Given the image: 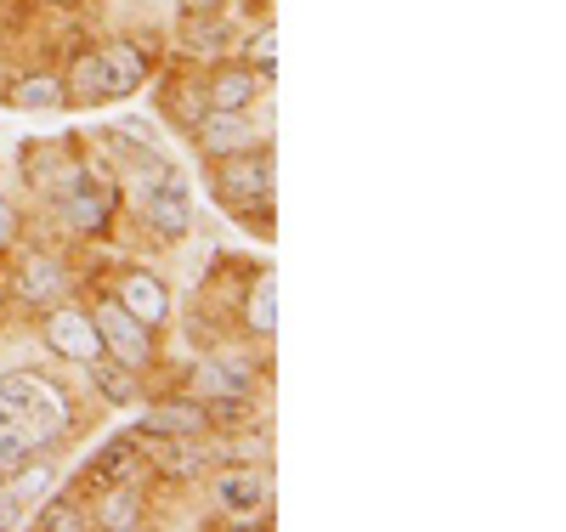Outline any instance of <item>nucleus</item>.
Here are the masks:
<instances>
[{"label": "nucleus", "mask_w": 566, "mask_h": 532, "mask_svg": "<svg viewBox=\"0 0 566 532\" xmlns=\"http://www.w3.org/2000/svg\"><path fill=\"white\" fill-rule=\"evenodd\" d=\"M0 414L18 419V425H34V430H69V397L57 385H45L40 374H7L0 379Z\"/></svg>", "instance_id": "f257e3e1"}, {"label": "nucleus", "mask_w": 566, "mask_h": 532, "mask_svg": "<svg viewBox=\"0 0 566 532\" xmlns=\"http://www.w3.org/2000/svg\"><path fill=\"white\" fill-rule=\"evenodd\" d=\"M142 74H148V63H142L136 45H108L103 58L80 63V91L85 96H125L142 85Z\"/></svg>", "instance_id": "f03ea898"}, {"label": "nucleus", "mask_w": 566, "mask_h": 532, "mask_svg": "<svg viewBox=\"0 0 566 532\" xmlns=\"http://www.w3.org/2000/svg\"><path fill=\"white\" fill-rule=\"evenodd\" d=\"M216 192H221L227 210L261 205L266 192H272V165H266V154H239V159H232V165L216 176Z\"/></svg>", "instance_id": "7ed1b4c3"}, {"label": "nucleus", "mask_w": 566, "mask_h": 532, "mask_svg": "<svg viewBox=\"0 0 566 532\" xmlns=\"http://www.w3.org/2000/svg\"><path fill=\"white\" fill-rule=\"evenodd\" d=\"M142 210H148V221L165 232V238H181L187 221H193V210H187V181L176 170H159V181L142 192Z\"/></svg>", "instance_id": "20e7f679"}, {"label": "nucleus", "mask_w": 566, "mask_h": 532, "mask_svg": "<svg viewBox=\"0 0 566 532\" xmlns=\"http://www.w3.org/2000/svg\"><path fill=\"white\" fill-rule=\"evenodd\" d=\"M97 334H103V352H114L119 363H148V323H136L119 301L97 312Z\"/></svg>", "instance_id": "39448f33"}, {"label": "nucleus", "mask_w": 566, "mask_h": 532, "mask_svg": "<svg viewBox=\"0 0 566 532\" xmlns=\"http://www.w3.org/2000/svg\"><path fill=\"white\" fill-rule=\"evenodd\" d=\"M45 341H52L63 357H74V363H97V357H103L97 323L80 317V312H52V323H45Z\"/></svg>", "instance_id": "423d86ee"}, {"label": "nucleus", "mask_w": 566, "mask_h": 532, "mask_svg": "<svg viewBox=\"0 0 566 532\" xmlns=\"http://www.w3.org/2000/svg\"><path fill=\"white\" fill-rule=\"evenodd\" d=\"M119 306L136 317V323H165L170 317V301H165V289H159V278H148V272H130L125 283H119Z\"/></svg>", "instance_id": "0eeeda50"}, {"label": "nucleus", "mask_w": 566, "mask_h": 532, "mask_svg": "<svg viewBox=\"0 0 566 532\" xmlns=\"http://www.w3.org/2000/svg\"><path fill=\"white\" fill-rule=\"evenodd\" d=\"M199 142L210 154H227V148H250L255 131H250L244 108H210V119H199Z\"/></svg>", "instance_id": "6e6552de"}, {"label": "nucleus", "mask_w": 566, "mask_h": 532, "mask_svg": "<svg viewBox=\"0 0 566 532\" xmlns=\"http://www.w3.org/2000/svg\"><path fill=\"white\" fill-rule=\"evenodd\" d=\"M261 499H266V481H261L255 470H227V476H221V504H227V510L255 515Z\"/></svg>", "instance_id": "1a4fd4ad"}, {"label": "nucleus", "mask_w": 566, "mask_h": 532, "mask_svg": "<svg viewBox=\"0 0 566 532\" xmlns=\"http://www.w3.org/2000/svg\"><path fill=\"white\" fill-rule=\"evenodd\" d=\"M255 74L250 69H216L210 74V108H250Z\"/></svg>", "instance_id": "9d476101"}, {"label": "nucleus", "mask_w": 566, "mask_h": 532, "mask_svg": "<svg viewBox=\"0 0 566 532\" xmlns=\"http://www.w3.org/2000/svg\"><path fill=\"white\" fill-rule=\"evenodd\" d=\"M199 425H205V408H187V403H165L148 414V430H159V437H193Z\"/></svg>", "instance_id": "9b49d317"}, {"label": "nucleus", "mask_w": 566, "mask_h": 532, "mask_svg": "<svg viewBox=\"0 0 566 532\" xmlns=\"http://www.w3.org/2000/svg\"><path fill=\"white\" fill-rule=\"evenodd\" d=\"M12 103H18V108H57V103H63V85H57L52 74H34V80H23V85L12 91Z\"/></svg>", "instance_id": "f8f14e48"}, {"label": "nucleus", "mask_w": 566, "mask_h": 532, "mask_svg": "<svg viewBox=\"0 0 566 532\" xmlns=\"http://www.w3.org/2000/svg\"><path fill=\"white\" fill-rule=\"evenodd\" d=\"M97 363H103V357H97ZM97 385H103L108 403H136V379L125 374V363H103V368H97Z\"/></svg>", "instance_id": "ddd939ff"}, {"label": "nucleus", "mask_w": 566, "mask_h": 532, "mask_svg": "<svg viewBox=\"0 0 566 532\" xmlns=\"http://www.w3.org/2000/svg\"><path fill=\"white\" fill-rule=\"evenodd\" d=\"M250 328L255 334H272L277 328V295H272V283H255L250 289Z\"/></svg>", "instance_id": "4468645a"}, {"label": "nucleus", "mask_w": 566, "mask_h": 532, "mask_svg": "<svg viewBox=\"0 0 566 532\" xmlns=\"http://www.w3.org/2000/svg\"><path fill=\"white\" fill-rule=\"evenodd\" d=\"M23 283H29V295H34V301H52V295H63V272H57L52 261H29Z\"/></svg>", "instance_id": "2eb2a0df"}, {"label": "nucleus", "mask_w": 566, "mask_h": 532, "mask_svg": "<svg viewBox=\"0 0 566 532\" xmlns=\"http://www.w3.org/2000/svg\"><path fill=\"white\" fill-rule=\"evenodd\" d=\"M69 210H74V221L80 227H103V187H74V199H69Z\"/></svg>", "instance_id": "dca6fc26"}, {"label": "nucleus", "mask_w": 566, "mask_h": 532, "mask_svg": "<svg viewBox=\"0 0 566 532\" xmlns=\"http://www.w3.org/2000/svg\"><path fill=\"white\" fill-rule=\"evenodd\" d=\"M40 526H52V532H80V526H91V521H85L69 499H57V504H45V510H40Z\"/></svg>", "instance_id": "f3484780"}, {"label": "nucleus", "mask_w": 566, "mask_h": 532, "mask_svg": "<svg viewBox=\"0 0 566 532\" xmlns=\"http://www.w3.org/2000/svg\"><path fill=\"white\" fill-rule=\"evenodd\" d=\"M272 63H277V34L261 29V34L250 40V69H255V74H272Z\"/></svg>", "instance_id": "a211bd4d"}, {"label": "nucleus", "mask_w": 566, "mask_h": 532, "mask_svg": "<svg viewBox=\"0 0 566 532\" xmlns=\"http://www.w3.org/2000/svg\"><path fill=\"white\" fill-rule=\"evenodd\" d=\"M227 40H232V23L210 12V23H205V29L193 34V52H216V45H227Z\"/></svg>", "instance_id": "6ab92c4d"}, {"label": "nucleus", "mask_w": 566, "mask_h": 532, "mask_svg": "<svg viewBox=\"0 0 566 532\" xmlns=\"http://www.w3.org/2000/svg\"><path fill=\"white\" fill-rule=\"evenodd\" d=\"M205 385L221 397H244V374H227V368H205Z\"/></svg>", "instance_id": "aec40b11"}, {"label": "nucleus", "mask_w": 566, "mask_h": 532, "mask_svg": "<svg viewBox=\"0 0 566 532\" xmlns=\"http://www.w3.org/2000/svg\"><path fill=\"white\" fill-rule=\"evenodd\" d=\"M97 470H103L108 481H119V476L130 470V448H125V442H114V448H103V459H97Z\"/></svg>", "instance_id": "412c9836"}, {"label": "nucleus", "mask_w": 566, "mask_h": 532, "mask_svg": "<svg viewBox=\"0 0 566 532\" xmlns=\"http://www.w3.org/2000/svg\"><path fill=\"white\" fill-rule=\"evenodd\" d=\"M136 521H142V510H136L130 499H114V504H108V526H136Z\"/></svg>", "instance_id": "4be33fe9"}, {"label": "nucleus", "mask_w": 566, "mask_h": 532, "mask_svg": "<svg viewBox=\"0 0 566 532\" xmlns=\"http://www.w3.org/2000/svg\"><path fill=\"white\" fill-rule=\"evenodd\" d=\"M181 7H187V12H193V18H210V12L221 7V0H181Z\"/></svg>", "instance_id": "5701e85b"}, {"label": "nucleus", "mask_w": 566, "mask_h": 532, "mask_svg": "<svg viewBox=\"0 0 566 532\" xmlns=\"http://www.w3.org/2000/svg\"><path fill=\"white\" fill-rule=\"evenodd\" d=\"M7 238H12V210L0 205V244H7Z\"/></svg>", "instance_id": "b1692460"}, {"label": "nucleus", "mask_w": 566, "mask_h": 532, "mask_svg": "<svg viewBox=\"0 0 566 532\" xmlns=\"http://www.w3.org/2000/svg\"><path fill=\"white\" fill-rule=\"evenodd\" d=\"M0 80H7V74H0Z\"/></svg>", "instance_id": "393cba45"}]
</instances>
